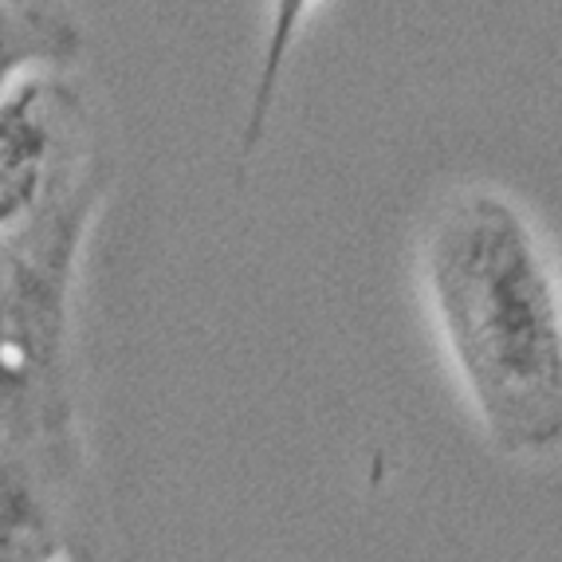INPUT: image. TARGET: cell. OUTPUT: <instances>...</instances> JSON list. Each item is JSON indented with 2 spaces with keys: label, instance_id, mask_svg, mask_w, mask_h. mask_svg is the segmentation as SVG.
Returning <instances> with one entry per match:
<instances>
[{
  "label": "cell",
  "instance_id": "cell-1",
  "mask_svg": "<svg viewBox=\"0 0 562 562\" xmlns=\"http://www.w3.org/2000/svg\"><path fill=\"white\" fill-rule=\"evenodd\" d=\"M422 295L487 445L543 460L562 441V295L543 236L512 193L460 186L429 213Z\"/></svg>",
  "mask_w": 562,
  "mask_h": 562
},
{
  "label": "cell",
  "instance_id": "cell-2",
  "mask_svg": "<svg viewBox=\"0 0 562 562\" xmlns=\"http://www.w3.org/2000/svg\"><path fill=\"white\" fill-rule=\"evenodd\" d=\"M111 186H91L0 236V432L87 464L76 382V291Z\"/></svg>",
  "mask_w": 562,
  "mask_h": 562
},
{
  "label": "cell",
  "instance_id": "cell-3",
  "mask_svg": "<svg viewBox=\"0 0 562 562\" xmlns=\"http://www.w3.org/2000/svg\"><path fill=\"white\" fill-rule=\"evenodd\" d=\"M91 186H111V166L79 79L47 71L0 94V236Z\"/></svg>",
  "mask_w": 562,
  "mask_h": 562
},
{
  "label": "cell",
  "instance_id": "cell-4",
  "mask_svg": "<svg viewBox=\"0 0 562 562\" xmlns=\"http://www.w3.org/2000/svg\"><path fill=\"white\" fill-rule=\"evenodd\" d=\"M83 504L87 464H67L0 432V562L94 554Z\"/></svg>",
  "mask_w": 562,
  "mask_h": 562
},
{
  "label": "cell",
  "instance_id": "cell-5",
  "mask_svg": "<svg viewBox=\"0 0 562 562\" xmlns=\"http://www.w3.org/2000/svg\"><path fill=\"white\" fill-rule=\"evenodd\" d=\"M83 24L67 0H0V94L47 71H71Z\"/></svg>",
  "mask_w": 562,
  "mask_h": 562
},
{
  "label": "cell",
  "instance_id": "cell-6",
  "mask_svg": "<svg viewBox=\"0 0 562 562\" xmlns=\"http://www.w3.org/2000/svg\"><path fill=\"white\" fill-rule=\"evenodd\" d=\"M323 0H268L260 32V52H256L252 87H248V111H244L240 134H236V158L248 161L268 138L276 103H280V87L288 76V64L303 40L307 20L319 12Z\"/></svg>",
  "mask_w": 562,
  "mask_h": 562
},
{
  "label": "cell",
  "instance_id": "cell-7",
  "mask_svg": "<svg viewBox=\"0 0 562 562\" xmlns=\"http://www.w3.org/2000/svg\"><path fill=\"white\" fill-rule=\"evenodd\" d=\"M67 562H99V554H71Z\"/></svg>",
  "mask_w": 562,
  "mask_h": 562
}]
</instances>
